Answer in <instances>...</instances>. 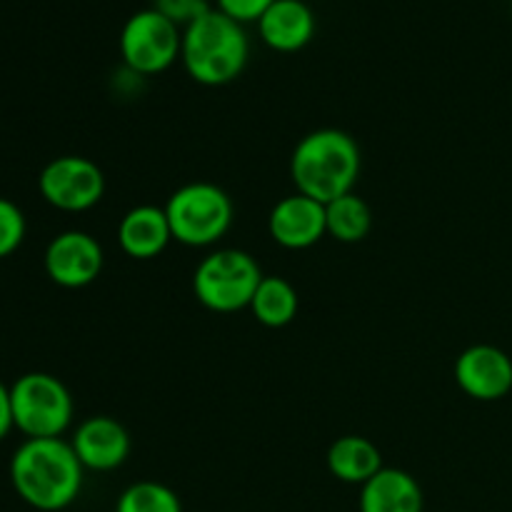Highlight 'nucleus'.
Here are the masks:
<instances>
[{
  "label": "nucleus",
  "instance_id": "f257e3e1",
  "mask_svg": "<svg viewBox=\"0 0 512 512\" xmlns=\"http://www.w3.org/2000/svg\"><path fill=\"white\" fill-rule=\"evenodd\" d=\"M85 468L63 438L25 440L10 460V483L30 508L60 512L78 500Z\"/></svg>",
  "mask_w": 512,
  "mask_h": 512
},
{
  "label": "nucleus",
  "instance_id": "f03ea898",
  "mask_svg": "<svg viewBox=\"0 0 512 512\" xmlns=\"http://www.w3.org/2000/svg\"><path fill=\"white\" fill-rule=\"evenodd\" d=\"M363 158L358 140L340 128H320L300 138L290 155V178L300 195L328 205L355 193Z\"/></svg>",
  "mask_w": 512,
  "mask_h": 512
},
{
  "label": "nucleus",
  "instance_id": "7ed1b4c3",
  "mask_svg": "<svg viewBox=\"0 0 512 512\" xmlns=\"http://www.w3.org/2000/svg\"><path fill=\"white\" fill-rule=\"evenodd\" d=\"M248 55L250 43L245 28L218 8L183 30L180 60L190 78L200 85L218 88L233 83L248 65Z\"/></svg>",
  "mask_w": 512,
  "mask_h": 512
},
{
  "label": "nucleus",
  "instance_id": "20e7f679",
  "mask_svg": "<svg viewBox=\"0 0 512 512\" xmlns=\"http://www.w3.org/2000/svg\"><path fill=\"white\" fill-rule=\"evenodd\" d=\"M173 240L188 248H210L233 228V200L220 185L185 183L163 205Z\"/></svg>",
  "mask_w": 512,
  "mask_h": 512
},
{
  "label": "nucleus",
  "instance_id": "39448f33",
  "mask_svg": "<svg viewBox=\"0 0 512 512\" xmlns=\"http://www.w3.org/2000/svg\"><path fill=\"white\" fill-rule=\"evenodd\" d=\"M258 260L238 248H218L205 255L193 273V293L213 313H238L250 308L263 280Z\"/></svg>",
  "mask_w": 512,
  "mask_h": 512
},
{
  "label": "nucleus",
  "instance_id": "423d86ee",
  "mask_svg": "<svg viewBox=\"0 0 512 512\" xmlns=\"http://www.w3.org/2000/svg\"><path fill=\"white\" fill-rule=\"evenodd\" d=\"M13 425L28 440L63 438L73 423V398L60 378L25 373L10 385Z\"/></svg>",
  "mask_w": 512,
  "mask_h": 512
},
{
  "label": "nucleus",
  "instance_id": "0eeeda50",
  "mask_svg": "<svg viewBox=\"0 0 512 512\" xmlns=\"http://www.w3.org/2000/svg\"><path fill=\"white\" fill-rule=\"evenodd\" d=\"M118 45L125 68L148 78L165 73L180 58L183 30L155 8H145L125 20Z\"/></svg>",
  "mask_w": 512,
  "mask_h": 512
},
{
  "label": "nucleus",
  "instance_id": "6e6552de",
  "mask_svg": "<svg viewBox=\"0 0 512 512\" xmlns=\"http://www.w3.org/2000/svg\"><path fill=\"white\" fill-rule=\"evenodd\" d=\"M38 190L45 203L63 213H85L103 200L105 175L90 158L60 155L40 170Z\"/></svg>",
  "mask_w": 512,
  "mask_h": 512
},
{
  "label": "nucleus",
  "instance_id": "1a4fd4ad",
  "mask_svg": "<svg viewBox=\"0 0 512 512\" xmlns=\"http://www.w3.org/2000/svg\"><path fill=\"white\" fill-rule=\"evenodd\" d=\"M45 273L55 285L68 290L88 288L100 278L105 265L103 245L85 230L58 233L45 248Z\"/></svg>",
  "mask_w": 512,
  "mask_h": 512
},
{
  "label": "nucleus",
  "instance_id": "9d476101",
  "mask_svg": "<svg viewBox=\"0 0 512 512\" xmlns=\"http://www.w3.org/2000/svg\"><path fill=\"white\" fill-rule=\"evenodd\" d=\"M455 383L480 403L503 400L512 390V358L495 345H470L455 360Z\"/></svg>",
  "mask_w": 512,
  "mask_h": 512
},
{
  "label": "nucleus",
  "instance_id": "9b49d317",
  "mask_svg": "<svg viewBox=\"0 0 512 512\" xmlns=\"http://www.w3.org/2000/svg\"><path fill=\"white\" fill-rule=\"evenodd\" d=\"M268 233L285 250H308L328 235L325 205L308 195H285L268 215Z\"/></svg>",
  "mask_w": 512,
  "mask_h": 512
},
{
  "label": "nucleus",
  "instance_id": "f8f14e48",
  "mask_svg": "<svg viewBox=\"0 0 512 512\" xmlns=\"http://www.w3.org/2000/svg\"><path fill=\"white\" fill-rule=\"evenodd\" d=\"M80 465L93 473L118 470L130 455V433L110 415H90L70 438Z\"/></svg>",
  "mask_w": 512,
  "mask_h": 512
},
{
  "label": "nucleus",
  "instance_id": "ddd939ff",
  "mask_svg": "<svg viewBox=\"0 0 512 512\" xmlns=\"http://www.w3.org/2000/svg\"><path fill=\"white\" fill-rule=\"evenodd\" d=\"M173 240L165 208L158 205H135L120 218L118 243L128 258L153 260L165 253Z\"/></svg>",
  "mask_w": 512,
  "mask_h": 512
},
{
  "label": "nucleus",
  "instance_id": "4468645a",
  "mask_svg": "<svg viewBox=\"0 0 512 512\" xmlns=\"http://www.w3.org/2000/svg\"><path fill=\"white\" fill-rule=\"evenodd\" d=\"M260 38L278 53H298L313 40L315 15L303 0H275L258 20Z\"/></svg>",
  "mask_w": 512,
  "mask_h": 512
},
{
  "label": "nucleus",
  "instance_id": "2eb2a0df",
  "mask_svg": "<svg viewBox=\"0 0 512 512\" xmlns=\"http://www.w3.org/2000/svg\"><path fill=\"white\" fill-rule=\"evenodd\" d=\"M358 508L360 512H423V488L408 470L385 465L360 488Z\"/></svg>",
  "mask_w": 512,
  "mask_h": 512
},
{
  "label": "nucleus",
  "instance_id": "dca6fc26",
  "mask_svg": "<svg viewBox=\"0 0 512 512\" xmlns=\"http://www.w3.org/2000/svg\"><path fill=\"white\" fill-rule=\"evenodd\" d=\"M325 463H328L330 475L335 480L360 485V488L385 468L380 448L370 438H363V435H343V438L335 440L328 448Z\"/></svg>",
  "mask_w": 512,
  "mask_h": 512
},
{
  "label": "nucleus",
  "instance_id": "f3484780",
  "mask_svg": "<svg viewBox=\"0 0 512 512\" xmlns=\"http://www.w3.org/2000/svg\"><path fill=\"white\" fill-rule=\"evenodd\" d=\"M300 298L298 290L290 280L280 278V275H265L260 280L258 290L253 295V303H250V310H253L255 320L265 328L280 330L285 325H290L298 315Z\"/></svg>",
  "mask_w": 512,
  "mask_h": 512
},
{
  "label": "nucleus",
  "instance_id": "a211bd4d",
  "mask_svg": "<svg viewBox=\"0 0 512 512\" xmlns=\"http://www.w3.org/2000/svg\"><path fill=\"white\" fill-rule=\"evenodd\" d=\"M325 225L330 238L338 243H360L373 230V210L358 193L340 195L325 205Z\"/></svg>",
  "mask_w": 512,
  "mask_h": 512
},
{
  "label": "nucleus",
  "instance_id": "6ab92c4d",
  "mask_svg": "<svg viewBox=\"0 0 512 512\" xmlns=\"http://www.w3.org/2000/svg\"><path fill=\"white\" fill-rule=\"evenodd\" d=\"M115 512H183V503L168 485L140 480L120 493Z\"/></svg>",
  "mask_w": 512,
  "mask_h": 512
},
{
  "label": "nucleus",
  "instance_id": "aec40b11",
  "mask_svg": "<svg viewBox=\"0 0 512 512\" xmlns=\"http://www.w3.org/2000/svg\"><path fill=\"white\" fill-rule=\"evenodd\" d=\"M25 215L13 200L0 198V258H8L25 240Z\"/></svg>",
  "mask_w": 512,
  "mask_h": 512
},
{
  "label": "nucleus",
  "instance_id": "412c9836",
  "mask_svg": "<svg viewBox=\"0 0 512 512\" xmlns=\"http://www.w3.org/2000/svg\"><path fill=\"white\" fill-rule=\"evenodd\" d=\"M153 8L160 15H165L170 23L178 25L180 30H185L190 23L213 10L208 0H153Z\"/></svg>",
  "mask_w": 512,
  "mask_h": 512
},
{
  "label": "nucleus",
  "instance_id": "4be33fe9",
  "mask_svg": "<svg viewBox=\"0 0 512 512\" xmlns=\"http://www.w3.org/2000/svg\"><path fill=\"white\" fill-rule=\"evenodd\" d=\"M215 3H218L220 13L238 20L240 25H245V23H258V20L263 18L265 10H268L275 0H215Z\"/></svg>",
  "mask_w": 512,
  "mask_h": 512
},
{
  "label": "nucleus",
  "instance_id": "5701e85b",
  "mask_svg": "<svg viewBox=\"0 0 512 512\" xmlns=\"http://www.w3.org/2000/svg\"><path fill=\"white\" fill-rule=\"evenodd\" d=\"M13 405H10V388L0 380V440L13 430Z\"/></svg>",
  "mask_w": 512,
  "mask_h": 512
}]
</instances>
